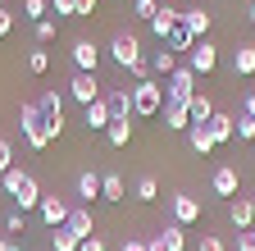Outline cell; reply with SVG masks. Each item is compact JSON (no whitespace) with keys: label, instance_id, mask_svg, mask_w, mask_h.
Masks as SVG:
<instances>
[{"label":"cell","instance_id":"6da1fadb","mask_svg":"<svg viewBox=\"0 0 255 251\" xmlns=\"http://www.w3.org/2000/svg\"><path fill=\"white\" fill-rule=\"evenodd\" d=\"M18 128H23V142H27L32 151H46V146L55 142L50 128H46V119H41V110H37V101L18 105Z\"/></svg>","mask_w":255,"mask_h":251},{"label":"cell","instance_id":"7a4b0ae2","mask_svg":"<svg viewBox=\"0 0 255 251\" xmlns=\"http://www.w3.org/2000/svg\"><path fill=\"white\" fill-rule=\"evenodd\" d=\"M159 110H164V82H155V78L137 82V87H132V114H141V119H155Z\"/></svg>","mask_w":255,"mask_h":251},{"label":"cell","instance_id":"3957f363","mask_svg":"<svg viewBox=\"0 0 255 251\" xmlns=\"http://www.w3.org/2000/svg\"><path fill=\"white\" fill-rule=\"evenodd\" d=\"M64 91H55V87H46L41 96H37V110H41V119H46V128H50V137L59 142V133H64Z\"/></svg>","mask_w":255,"mask_h":251},{"label":"cell","instance_id":"277c9868","mask_svg":"<svg viewBox=\"0 0 255 251\" xmlns=\"http://www.w3.org/2000/svg\"><path fill=\"white\" fill-rule=\"evenodd\" d=\"M110 59L119 69H132L137 59H141V37L137 32H114V41H110Z\"/></svg>","mask_w":255,"mask_h":251},{"label":"cell","instance_id":"5b68a950","mask_svg":"<svg viewBox=\"0 0 255 251\" xmlns=\"http://www.w3.org/2000/svg\"><path fill=\"white\" fill-rule=\"evenodd\" d=\"M191 96H196V73H191L187 64H178L169 78H164V101H191Z\"/></svg>","mask_w":255,"mask_h":251},{"label":"cell","instance_id":"8992f818","mask_svg":"<svg viewBox=\"0 0 255 251\" xmlns=\"http://www.w3.org/2000/svg\"><path fill=\"white\" fill-rule=\"evenodd\" d=\"M210 192L223 197V201L242 197V174H237V165H214V174H210Z\"/></svg>","mask_w":255,"mask_h":251},{"label":"cell","instance_id":"52a82bcc","mask_svg":"<svg viewBox=\"0 0 255 251\" xmlns=\"http://www.w3.org/2000/svg\"><path fill=\"white\" fill-rule=\"evenodd\" d=\"M105 96V82L96 78V73H73V82H69V101H78L82 110L91 105V101H101Z\"/></svg>","mask_w":255,"mask_h":251},{"label":"cell","instance_id":"ba28073f","mask_svg":"<svg viewBox=\"0 0 255 251\" xmlns=\"http://www.w3.org/2000/svg\"><path fill=\"white\" fill-rule=\"evenodd\" d=\"M187 69H191V73H196V78H205V73H214V69H219V50H214L210 41H196V46H191V50H187Z\"/></svg>","mask_w":255,"mask_h":251},{"label":"cell","instance_id":"9c48e42d","mask_svg":"<svg viewBox=\"0 0 255 251\" xmlns=\"http://www.w3.org/2000/svg\"><path fill=\"white\" fill-rule=\"evenodd\" d=\"M169 215H173V224L191 229V224H201V201L187 197V192H178V197H169Z\"/></svg>","mask_w":255,"mask_h":251},{"label":"cell","instance_id":"30bf717a","mask_svg":"<svg viewBox=\"0 0 255 251\" xmlns=\"http://www.w3.org/2000/svg\"><path fill=\"white\" fill-rule=\"evenodd\" d=\"M69 55H73V69L78 73H96V69H101V46H96L91 37H78Z\"/></svg>","mask_w":255,"mask_h":251},{"label":"cell","instance_id":"8fae6325","mask_svg":"<svg viewBox=\"0 0 255 251\" xmlns=\"http://www.w3.org/2000/svg\"><path fill=\"white\" fill-rule=\"evenodd\" d=\"M182 27L196 41H210V27H214V14L205 9V5H191V9H182Z\"/></svg>","mask_w":255,"mask_h":251},{"label":"cell","instance_id":"7c38bea8","mask_svg":"<svg viewBox=\"0 0 255 251\" xmlns=\"http://www.w3.org/2000/svg\"><path fill=\"white\" fill-rule=\"evenodd\" d=\"M37 215H41V224H46V229H64V219H69V201H64L59 192H50V197H41Z\"/></svg>","mask_w":255,"mask_h":251},{"label":"cell","instance_id":"4fadbf2b","mask_svg":"<svg viewBox=\"0 0 255 251\" xmlns=\"http://www.w3.org/2000/svg\"><path fill=\"white\" fill-rule=\"evenodd\" d=\"M64 229H69L78 242H87L96 233V219H91V206H69V219H64Z\"/></svg>","mask_w":255,"mask_h":251},{"label":"cell","instance_id":"5bb4252c","mask_svg":"<svg viewBox=\"0 0 255 251\" xmlns=\"http://www.w3.org/2000/svg\"><path fill=\"white\" fill-rule=\"evenodd\" d=\"M228 219H233L237 233L255 229V197H233V201H228Z\"/></svg>","mask_w":255,"mask_h":251},{"label":"cell","instance_id":"9a60e30c","mask_svg":"<svg viewBox=\"0 0 255 251\" xmlns=\"http://www.w3.org/2000/svg\"><path fill=\"white\" fill-rule=\"evenodd\" d=\"M41 197H46V192H41V183L27 174V178L14 187V210H23V215H27V210H37V206H41Z\"/></svg>","mask_w":255,"mask_h":251},{"label":"cell","instance_id":"2e32d148","mask_svg":"<svg viewBox=\"0 0 255 251\" xmlns=\"http://www.w3.org/2000/svg\"><path fill=\"white\" fill-rule=\"evenodd\" d=\"M105 105H110V119H132V87H110Z\"/></svg>","mask_w":255,"mask_h":251},{"label":"cell","instance_id":"e0dca14e","mask_svg":"<svg viewBox=\"0 0 255 251\" xmlns=\"http://www.w3.org/2000/svg\"><path fill=\"white\" fill-rule=\"evenodd\" d=\"M178 18H182V9H173V5H169V0H164V5H159V9H155V18H150V32H155L159 41H164V37L173 32V27H178Z\"/></svg>","mask_w":255,"mask_h":251},{"label":"cell","instance_id":"ac0fdd59","mask_svg":"<svg viewBox=\"0 0 255 251\" xmlns=\"http://www.w3.org/2000/svg\"><path fill=\"white\" fill-rule=\"evenodd\" d=\"M159 114H164V128H173V133H187V128H191V114H187L182 101H164V110H159Z\"/></svg>","mask_w":255,"mask_h":251},{"label":"cell","instance_id":"d6986e66","mask_svg":"<svg viewBox=\"0 0 255 251\" xmlns=\"http://www.w3.org/2000/svg\"><path fill=\"white\" fill-rule=\"evenodd\" d=\"M187 142H191V151H196V155H210V151H214L210 123H191V128H187Z\"/></svg>","mask_w":255,"mask_h":251},{"label":"cell","instance_id":"ffe728a7","mask_svg":"<svg viewBox=\"0 0 255 251\" xmlns=\"http://www.w3.org/2000/svg\"><path fill=\"white\" fill-rule=\"evenodd\" d=\"M73 187H78V197H82V206H91L96 197H101V174H96V169H82Z\"/></svg>","mask_w":255,"mask_h":251},{"label":"cell","instance_id":"44dd1931","mask_svg":"<svg viewBox=\"0 0 255 251\" xmlns=\"http://www.w3.org/2000/svg\"><path fill=\"white\" fill-rule=\"evenodd\" d=\"M233 73H237V78H251V73H255V46H251V41H242V46L233 50Z\"/></svg>","mask_w":255,"mask_h":251},{"label":"cell","instance_id":"7402d4cb","mask_svg":"<svg viewBox=\"0 0 255 251\" xmlns=\"http://www.w3.org/2000/svg\"><path fill=\"white\" fill-rule=\"evenodd\" d=\"M187 114H191V123H210L214 119V101L205 96V91H196V96L187 101Z\"/></svg>","mask_w":255,"mask_h":251},{"label":"cell","instance_id":"603a6c76","mask_svg":"<svg viewBox=\"0 0 255 251\" xmlns=\"http://www.w3.org/2000/svg\"><path fill=\"white\" fill-rule=\"evenodd\" d=\"M155 197H159V178H155V174H141V178L132 183V201H141V206H150Z\"/></svg>","mask_w":255,"mask_h":251},{"label":"cell","instance_id":"cb8c5ba5","mask_svg":"<svg viewBox=\"0 0 255 251\" xmlns=\"http://www.w3.org/2000/svg\"><path fill=\"white\" fill-rule=\"evenodd\" d=\"M82 123H87V128H110V105H105V96L91 101V105L82 110Z\"/></svg>","mask_w":255,"mask_h":251},{"label":"cell","instance_id":"d4e9b609","mask_svg":"<svg viewBox=\"0 0 255 251\" xmlns=\"http://www.w3.org/2000/svg\"><path fill=\"white\" fill-rule=\"evenodd\" d=\"M101 197H105V201H123V197H128L123 174H101Z\"/></svg>","mask_w":255,"mask_h":251},{"label":"cell","instance_id":"484cf974","mask_svg":"<svg viewBox=\"0 0 255 251\" xmlns=\"http://www.w3.org/2000/svg\"><path fill=\"white\" fill-rule=\"evenodd\" d=\"M210 133H214V146H223V142H233V114H223V110H214V119H210Z\"/></svg>","mask_w":255,"mask_h":251},{"label":"cell","instance_id":"4316f807","mask_svg":"<svg viewBox=\"0 0 255 251\" xmlns=\"http://www.w3.org/2000/svg\"><path fill=\"white\" fill-rule=\"evenodd\" d=\"M173 69H178V55H173L169 46H164V50H155V55H150V73H159V78H169Z\"/></svg>","mask_w":255,"mask_h":251},{"label":"cell","instance_id":"83f0119b","mask_svg":"<svg viewBox=\"0 0 255 251\" xmlns=\"http://www.w3.org/2000/svg\"><path fill=\"white\" fill-rule=\"evenodd\" d=\"M159 238H164V247H169V251H187V229H182V224H173V219L159 229Z\"/></svg>","mask_w":255,"mask_h":251},{"label":"cell","instance_id":"f1b7e54d","mask_svg":"<svg viewBox=\"0 0 255 251\" xmlns=\"http://www.w3.org/2000/svg\"><path fill=\"white\" fill-rule=\"evenodd\" d=\"M105 137H110V146H128V142H132V123H128V119H110Z\"/></svg>","mask_w":255,"mask_h":251},{"label":"cell","instance_id":"f546056e","mask_svg":"<svg viewBox=\"0 0 255 251\" xmlns=\"http://www.w3.org/2000/svg\"><path fill=\"white\" fill-rule=\"evenodd\" d=\"M164 46H169V50L178 55V50H191V46H196V37H191V32H187V27H182V18H178V27H173V32H169V37H164Z\"/></svg>","mask_w":255,"mask_h":251},{"label":"cell","instance_id":"4dcf8cb0","mask_svg":"<svg viewBox=\"0 0 255 251\" xmlns=\"http://www.w3.org/2000/svg\"><path fill=\"white\" fill-rule=\"evenodd\" d=\"M233 137H242V142H255V119H251L246 110L233 119Z\"/></svg>","mask_w":255,"mask_h":251},{"label":"cell","instance_id":"1f68e13d","mask_svg":"<svg viewBox=\"0 0 255 251\" xmlns=\"http://www.w3.org/2000/svg\"><path fill=\"white\" fill-rule=\"evenodd\" d=\"M50 247H55V251H78L82 242H78L69 229H55V233H50Z\"/></svg>","mask_w":255,"mask_h":251},{"label":"cell","instance_id":"d6a6232c","mask_svg":"<svg viewBox=\"0 0 255 251\" xmlns=\"http://www.w3.org/2000/svg\"><path fill=\"white\" fill-rule=\"evenodd\" d=\"M23 14H27L32 23H41V18L50 14V0H23Z\"/></svg>","mask_w":255,"mask_h":251},{"label":"cell","instance_id":"836d02e7","mask_svg":"<svg viewBox=\"0 0 255 251\" xmlns=\"http://www.w3.org/2000/svg\"><path fill=\"white\" fill-rule=\"evenodd\" d=\"M27 69H32V73H46V69H50V50H41V46L27 50Z\"/></svg>","mask_w":255,"mask_h":251},{"label":"cell","instance_id":"e575fe53","mask_svg":"<svg viewBox=\"0 0 255 251\" xmlns=\"http://www.w3.org/2000/svg\"><path fill=\"white\" fill-rule=\"evenodd\" d=\"M159 5H164V0H132V14H137V18H141V23H150V18H155V9H159Z\"/></svg>","mask_w":255,"mask_h":251},{"label":"cell","instance_id":"d590c367","mask_svg":"<svg viewBox=\"0 0 255 251\" xmlns=\"http://www.w3.org/2000/svg\"><path fill=\"white\" fill-rule=\"evenodd\" d=\"M32 27H37V41H41V46H50V41H55V32H59L55 18H41V23H32Z\"/></svg>","mask_w":255,"mask_h":251},{"label":"cell","instance_id":"8d00e7d4","mask_svg":"<svg viewBox=\"0 0 255 251\" xmlns=\"http://www.w3.org/2000/svg\"><path fill=\"white\" fill-rule=\"evenodd\" d=\"M23 229H27L23 210H9V215H5V238H9V233H23Z\"/></svg>","mask_w":255,"mask_h":251},{"label":"cell","instance_id":"74e56055","mask_svg":"<svg viewBox=\"0 0 255 251\" xmlns=\"http://www.w3.org/2000/svg\"><path fill=\"white\" fill-rule=\"evenodd\" d=\"M50 9L59 18H78V0H50Z\"/></svg>","mask_w":255,"mask_h":251},{"label":"cell","instance_id":"f35d334b","mask_svg":"<svg viewBox=\"0 0 255 251\" xmlns=\"http://www.w3.org/2000/svg\"><path fill=\"white\" fill-rule=\"evenodd\" d=\"M196 251H228V247H223V238H219V233H201Z\"/></svg>","mask_w":255,"mask_h":251},{"label":"cell","instance_id":"ab89813d","mask_svg":"<svg viewBox=\"0 0 255 251\" xmlns=\"http://www.w3.org/2000/svg\"><path fill=\"white\" fill-rule=\"evenodd\" d=\"M9 169H14V146L0 137V174H9Z\"/></svg>","mask_w":255,"mask_h":251},{"label":"cell","instance_id":"60d3db41","mask_svg":"<svg viewBox=\"0 0 255 251\" xmlns=\"http://www.w3.org/2000/svg\"><path fill=\"white\" fill-rule=\"evenodd\" d=\"M237 251H255V229H246V233H237Z\"/></svg>","mask_w":255,"mask_h":251},{"label":"cell","instance_id":"b9f144b4","mask_svg":"<svg viewBox=\"0 0 255 251\" xmlns=\"http://www.w3.org/2000/svg\"><path fill=\"white\" fill-rule=\"evenodd\" d=\"M78 251H105V238H101V233H91V238H87Z\"/></svg>","mask_w":255,"mask_h":251},{"label":"cell","instance_id":"7bdbcfd3","mask_svg":"<svg viewBox=\"0 0 255 251\" xmlns=\"http://www.w3.org/2000/svg\"><path fill=\"white\" fill-rule=\"evenodd\" d=\"M9 32H14V14L0 9V37H9Z\"/></svg>","mask_w":255,"mask_h":251},{"label":"cell","instance_id":"ee69618b","mask_svg":"<svg viewBox=\"0 0 255 251\" xmlns=\"http://www.w3.org/2000/svg\"><path fill=\"white\" fill-rule=\"evenodd\" d=\"M96 5H101V0H78V18H91V14H96Z\"/></svg>","mask_w":255,"mask_h":251},{"label":"cell","instance_id":"f6af8a7d","mask_svg":"<svg viewBox=\"0 0 255 251\" xmlns=\"http://www.w3.org/2000/svg\"><path fill=\"white\" fill-rule=\"evenodd\" d=\"M123 251H146V238H128V242H123Z\"/></svg>","mask_w":255,"mask_h":251},{"label":"cell","instance_id":"bcb514c9","mask_svg":"<svg viewBox=\"0 0 255 251\" xmlns=\"http://www.w3.org/2000/svg\"><path fill=\"white\" fill-rule=\"evenodd\" d=\"M146 251H169V247H164V238L155 233V238H146Z\"/></svg>","mask_w":255,"mask_h":251},{"label":"cell","instance_id":"7dc6e473","mask_svg":"<svg viewBox=\"0 0 255 251\" xmlns=\"http://www.w3.org/2000/svg\"><path fill=\"white\" fill-rule=\"evenodd\" d=\"M242 110H246V114L255 119V91H251V96H246V105H242Z\"/></svg>","mask_w":255,"mask_h":251},{"label":"cell","instance_id":"c3c4849f","mask_svg":"<svg viewBox=\"0 0 255 251\" xmlns=\"http://www.w3.org/2000/svg\"><path fill=\"white\" fill-rule=\"evenodd\" d=\"M0 251H9V238H5V233H0Z\"/></svg>","mask_w":255,"mask_h":251},{"label":"cell","instance_id":"681fc988","mask_svg":"<svg viewBox=\"0 0 255 251\" xmlns=\"http://www.w3.org/2000/svg\"><path fill=\"white\" fill-rule=\"evenodd\" d=\"M9 251H23V247H18V242H9Z\"/></svg>","mask_w":255,"mask_h":251},{"label":"cell","instance_id":"f907efd6","mask_svg":"<svg viewBox=\"0 0 255 251\" xmlns=\"http://www.w3.org/2000/svg\"><path fill=\"white\" fill-rule=\"evenodd\" d=\"M251 23H255V5H251Z\"/></svg>","mask_w":255,"mask_h":251}]
</instances>
